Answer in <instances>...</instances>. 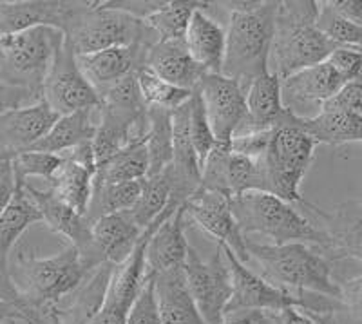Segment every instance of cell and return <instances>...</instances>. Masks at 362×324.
<instances>
[{"label":"cell","instance_id":"cell-4","mask_svg":"<svg viewBox=\"0 0 362 324\" xmlns=\"http://www.w3.org/2000/svg\"><path fill=\"white\" fill-rule=\"evenodd\" d=\"M319 9L315 0L279 2L270 73L277 74L281 82L299 71L322 64L337 50V45L317 28Z\"/></svg>","mask_w":362,"mask_h":324},{"label":"cell","instance_id":"cell-34","mask_svg":"<svg viewBox=\"0 0 362 324\" xmlns=\"http://www.w3.org/2000/svg\"><path fill=\"white\" fill-rule=\"evenodd\" d=\"M226 181H228L230 197L243 196L247 192H267V181H264L261 161L252 160L243 154H235V152L230 154Z\"/></svg>","mask_w":362,"mask_h":324},{"label":"cell","instance_id":"cell-14","mask_svg":"<svg viewBox=\"0 0 362 324\" xmlns=\"http://www.w3.org/2000/svg\"><path fill=\"white\" fill-rule=\"evenodd\" d=\"M60 116L44 100L0 115V158L31 151Z\"/></svg>","mask_w":362,"mask_h":324},{"label":"cell","instance_id":"cell-29","mask_svg":"<svg viewBox=\"0 0 362 324\" xmlns=\"http://www.w3.org/2000/svg\"><path fill=\"white\" fill-rule=\"evenodd\" d=\"M203 2H187V0H173L160 2L151 13H147L141 22L158 38V42H183L190 18L194 11Z\"/></svg>","mask_w":362,"mask_h":324},{"label":"cell","instance_id":"cell-35","mask_svg":"<svg viewBox=\"0 0 362 324\" xmlns=\"http://www.w3.org/2000/svg\"><path fill=\"white\" fill-rule=\"evenodd\" d=\"M319 18L317 28L334 42L337 47H355L362 50V25L354 24L339 17L334 9L329 8L328 2H319Z\"/></svg>","mask_w":362,"mask_h":324},{"label":"cell","instance_id":"cell-11","mask_svg":"<svg viewBox=\"0 0 362 324\" xmlns=\"http://www.w3.org/2000/svg\"><path fill=\"white\" fill-rule=\"evenodd\" d=\"M206 120L218 141H232L247 123V98L241 82L221 73H206L198 86Z\"/></svg>","mask_w":362,"mask_h":324},{"label":"cell","instance_id":"cell-27","mask_svg":"<svg viewBox=\"0 0 362 324\" xmlns=\"http://www.w3.org/2000/svg\"><path fill=\"white\" fill-rule=\"evenodd\" d=\"M96 125L93 122V111H78L73 115L60 116L51 131L35 145L31 151L51 152V154H66L83 144H89L95 138Z\"/></svg>","mask_w":362,"mask_h":324},{"label":"cell","instance_id":"cell-52","mask_svg":"<svg viewBox=\"0 0 362 324\" xmlns=\"http://www.w3.org/2000/svg\"><path fill=\"white\" fill-rule=\"evenodd\" d=\"M358 205H361V210H362V203H358Z\"/></svg>","mask_w":362,"mask_h":324},{"label":"cell","instance_id":"cell-49","mask_svg":"<svg viewBox=\"0 0 362 324\" xmlns=\"http://www.w3.org/2000/svg\"><path fill=\"white\" fill-rule=\"evenodd\" d=\"M15 320H22L24 323V317H22L21 310L17 306H13V304L0 301V324L15 323Z\"/></svg>","mask_w":362,"mask_h":324},{"label":"cell","instance_id":"cell-51","mask_svg":"<svg viewBox=\"0 0 362 324\" xmlns=\"http://www.w3.org/2000/svg\"><path fill=\"white\" fill-rule=\"evenodd\" d=\"M2 2H4V0H0V6H2Z\"/></svg>","mask_w":362,"mask_h":324},{"label":"cell","instance_id":"cell-40","mask_svg":"<svg viewBox=\"0 0 362 324\" xmlns=\"http://www.w3.org/2000/svg\"><path fill=\"white\" fill-rule=\"evenodd\" d=\"M127 324H163L161 323L160 312H158L156 294H154V277L148 275L147 283L140 296L132 304L131 312H129Z\"/></svg>","mask_w":362,"mask_h":324},{"label":"cell","instance_id":"cell-43","mask_svg":"<svg viewBox=\"0 0 362 324\" xmlns=\"http://www.w3.org/2000/svg\"><path fill=\"white\" fill-rule=\"evenodd\" d=\"M322 109H334V111H346L362 116V80L361 82L346 83L337 96L326 102ZM321 109V111H322Z\"/></svg>","mask_w":362,"mask_h":324},{"label":"cell","instance_id":"cell-45","mask_svg":"<svg viewBox=\"0 0 362 324\" xmlns=\"http://www.w3.org/2000/svg\"><path fill=\"white\" fill-rule=\"evenodd\" d=\"M40 100L35 98L28 89L18 86H11V83L0 82V115L11 111V109H18V107L31 105Z\"/></svg>","mask_w":362,"mask_h":324},{"label":"cell","instance_id":"cell-39","mask_svg":"<svg viewBox=\"0 0 362 324\" xmlns=\"http://www.w3.org/2000/svg\"><path fill=\"white\" fill-rule=\"evenodd\" d=\"M100 98H102V105L115 107V109H122V111L145 112L148 109L144 96H141L136 73L129 74L124 80H119L118 83L109 87L107 91H103Z\"/></svg>","mask_w":362,"mask_h":324},{"label":"cell","instance_id":"cell-13","mask_svg":"<svg viewBox=\"0 0 362 324\" xmlns=\"http://www.w3.org/2000/svg\"><path fill=\"white\" fill-rule=\"evenodd\" d=\"M344 80L328 62L303 69L281 82L284 109L299 120H308L321 112L326 102L337 96Z\"/></svg>","mask_w":362,"mask_h":324},{"label":"cell","instance_id":"cell-5","mask_svg":"<svg viewBox=\"0 0 362 324\" xmlns=\"http://www.w3.org/2000/svg\"><path fill=\"white\" fill-rule=\"evenodd\" d=\"M277 8L279 2L276 0H263L259 8L252 11L230 13L221 74L247 87L254 79L270 73Z\"/></svg>","mask_w":362,"mask_h":324},{"label":"cell","instance_id":"cell-18","mask_svg":"<svg viewBox=\"0 0 362 324\" xmlns=\"http://www.w3.org/2000/svg\"><path fill=\"white\" fill-rule=\"evenodd\" d=\"M73 2L66 0H4L0 6V37L17 35L38 25L64 29Z\"/></svg>","mask_w":362,"mask_h":324},{"label":"cell","instance_id":"cell-21","mask_svg":"<svg viewBox=\"0 0 362 324\" xmlns=\"http://www.w3.org/2000/svg\"><path fill=\"white\" fill-rule=\"evenodd\" d=\"M180 89L196 91L206 71L194 60L183 42H156L147 50L145 66Z\"/></svg>","mask_w":362,"mask_h":324},{"label":"cell","instance_id":"cell-50","mask_svg":"<svg viewBox=\"0 0 362 324\" xmlns=\"http://www.w3.org/2000/svg\"><path fill=\"white\" fill-rule=\"evenodd\" d=\"M0 82H2V57H0Z\"/></svg>","mask_w":362,"mask_h":324},{"label":"cell","instance_id":"cell-25","mask_svg":"<svg viewBox=\"0 0 362 324\" xmlns=\"http://www.w3.org/2000/svg\"><path fill=\"white\" fill-rule=\"evenodd\" d=\"M95 174L96 168L71 156H64L62 167L58 168L51 180L49 190L60 202L69 205L82 216H87L90 197H93Z\"/></svg>","mask_w":362,"mask_h":324},{"label":"cell","instance_id":"cell-38","mask_svg":"<svg viewBox=\"0 0 362 324\" xmlns=\"http://www.w3.org/2000/svg\"><path fill=\"white\" fill-rule=\"evenodd\" d=\"M190 140H192L194 151L198 154L199 165L203 167L218 140H216L214 131L206 120L205 107H203L198 91H194L192 98H190Z\"/></svg>","mask_w":362,"mask_h":324},{"label":"cell","instance_id":"cell-6","mask_svg":"<svg viewBox=\"0 0 362 324\" xmlns=\"http://www.w3.org/2000/svg\"><path fill=\"white\" fill-rule=\"evenodd\" d=\"M62 31L76 57L134 45L154 35L140 18L112 2H73Z\"/></svg>","mask_w":362,"mask_h":324},{"label":"cell","instance_id":"cell-32","mask_svg":"<svg viewBox=\"0 0 362 324\" xmlns=\"http://www.w3.org/2000/svg\"><path fill=\"white\" fill-rule=\"evenodd\" d=\"M141 185L144 180L129 183H93V197L86 216L87 221L93 225L103 216L131 210L140 197Z\"/></svg>","mask_w":362,"mask_h":324},{"label":"cell","instance_id":"cell-20","mask_svg":"<svg viewBox=\"0 0 362 324\" xmlns=\"http://www.w3.org/2000/svg\"><path fill=\"white\" fill-rule=\"evenodd\" d=\"M185 209L180 207L154 230L145 252L148 275H158L161 272L185 267L190 246L185 238Z\"/></svg>","mask_w":362,"mask_h":324},{"label":"cell","instance_id":"cell-28","mask_svg":"<svg viewBox=\"0 0 362 324\" xmlns=\"http://www.w3.org/2000/svg\"><path fill=\"white\" fill-rule=\"evenodd\" d=\"M148 176V154L145 138L132 141L115 156L96 167L93 183H129Z\"/></svg>","mask_w":362,"mask_h":324},{"label":"cell","instance_id":"cell-7","mask_svg":"<svg viewBox=\"0 0 362 324\" xmlns=\"http://www.w3.org/2000/svg\"><path fill=\"white\" fill-rule=\"evenodd\" d=\"M317 141L300 127L296 116L274 129L261 167L267 181V192L288 203L306 205L300 196V185L315 158Z\"/></svg>","mask_w":362,"mask_h":324},{"label":"cell","instance_id":"cell-10","mask_svg":"<svg viewBox=\"0 0 362 324\" xmlns=\"http://www.w3.org/2000/svg\"><path fill=\"white\" fill-rule=\"evenodd\" d=\"M42 100L58 116L78 111H95L102 105L98 91L83 76L76 62V54L67 42H64L62 50L58 51L53 67L45 79Z\"/></svg>","mask_w":362,"mask_h":324},{"label":"cell","instance_id":"cell-1","mask_svg":"<svg viewBox=\"0 0 362 324\" xmlns=\"http://www.w3.org/2000/svg\"><path fill=\"white\" fill-rule=\"evenodd\" d=\"M9 268L24 303L25 324H60L58 304L78 291L89 274L73 245L51 258H38L28 245H17Z\"/></svg>","mask_w":362,"mask_h":324},{"label":"cell","instance_id":"cell-48","mask_svg":"<svg viewBox=\"0 0 362 324\" xmlns=\"http://www.w3.org/2000/svg\"><path fill=\"white\" fill-rule=\"evenodd\" d=\"M328 6L339 17L362 25V0H328Z\"/></svg>","mask_w":362,"mask_h":324},{"label":"cell","instance_id":"cell-37","mask_svg":"<svg viewBox=\"0 0 362 324\" xmlns=\"http://www.w3.org/2000/svg\"><path fill=\"white\" fill-rule=\"evenodd\" d=\"M232 147L230 141H218L209 154L206 161L202 167V189L212 190V192L228 194V181H226V170H228V160H230Z\"/></svg>","mask_w":362,"mask_h":324},{"label":"cell","instance_id":"cell-44","mask_svg":"<svg viewBox=\"0 0 362 324\" xmlns=\"http://www.w3.org/2000/svg\"><path fill=\"white\" fill-rule=\"evenodd\" d=\"M18 181L13 168V158H0V218L17 194Z\"/></svg>","mask_w":362,"mask_h":324},{"label":"cell","instance_id":"cell-46","mask_svg":"<svg viewBox=\"0 0 362 324\" xmlns=\"http://www.w3.org/2000/svg\"><path fill=\"white\" fill-rule=\"evenodd\" d=\"M267 316L270 324H319L303 308L297 306L283 308V310H276V312H267Z\"/></svg>","mask_w":362,"mask_h":324},{"label":"cell","instance_id":"cell-9","mask_svg":"<svg viewBox=\"0 0 362 324\" xmlns=\"http://www.w3.org/2000/svg\"><path fill=\"white\" fill-rule=\"evenodd\" d=\"M183 272L205 323L221 324L232 299V277L221 245L218 243L209 259H203L194 246H189Z\"/></svg>","mask_w":362,"mask_h":324},{"label":"cell","instance_id":"cell-26","mask_svg":"<svg viewBox=\"0 0 362 324\" xmlns=\"http://www.w3.org/2000/svg\"><path fill=\"white\" fill-rule=\"evenodd\" d=\"M297 122L317 144H362V116L354 115V112L322 109L313 118H297Z\"/></svg>","mask_w":362,"mask_h":324},{"label":"cell","instance_id":"cell-36","mask_svg":"<svg viewBox=\"0 0 362 324\" xmlns=\"http://www.w3.org/2000/svg\"><path fill=\"white\" fill-rule=\"evenodd\" d=\"M62 163L64 156L60 154L40 151H25L13 158V168L18 183H28L29 178H44L51 181Z\"/></svg>","mask_w":362,"mask_h":324},{"label":"cell","instance_id":"cell-30","mask_svg":"<svg viewBox=\"0 0 362 324\" xmlns=\"http://www.w3.org/2000/svg\"><path fill=\"white\" fill-rule=\"evenodd\" d=\"M148 127L145 134V145L148 154V176H158L173 163L174 140H173V111L148 107Z\"/></svg>","mask_w":362,"mask_h":324},{"label":"cell","instance_id":"cell-15","mask_svg":"<svg viewBox=\"0 0 362 324\" xmlns=\"http://www.w3.org/2000/svg\"><path fill=\"white\" fill-rule=\"evenodd\" d=\"M156 42L158 38L151 35L144 40L136 42L134 45L111 47V50L82 54V57H76V62L83 76L98 91V95H102L103 91H107L119 80H124L125 76L144 67L147 50Z\"/></svg>","mask_w":362,"mask_h":324},{"label":"cell","instance_id":"cell-22","mask_svg":"<svg viewBox=\"0 0 362 324\" xmlns=\"http://www.w3.org/2000/svg\"><path fill=\"white\" fill-rule=\"evenodd\" d=\"M158 312L163 324H206L187 284L183 268L153 275Z\"/></svg>","mask_w":362,"mask_h":324},{"label":"cell","instance_id":"cell-33","mask_svg":"<svg viewBox=\"0 0 362 324\" xmlns=\"http://www.w3.org/2000/svg\"><path fill=\"white\" fill-rule=\"evenodd\" d=\"M136 76H138V86H140L141 96H144L147 107L176 111L185 103H189L190 98H192V91L180 89V87L173 86V83L160 79L158 74H154L147 67H140L136 71Z\"/></svg>","mask_w":362,"mask_h":324},{"label":"cell","instance_id":"cell-53","mask_svg":"<svg viewBox=\"0 0 362 324\" xmlns=\"http://www.w3.org/2000/svg\"><path fill=\"white\" fill-rule=\"evenodd\" d=\"M268 324H270V323H268Z\"/></svg>","mask_w":362,"mask_h":324},{"label":"cell","instance_id":"cell-16","mask_svg":"<svg viewBox=\"0 0 362 324\" xmlns=\"http://www.w3.org/2000/svg\"><path fill=\"white\" fill-rule=\"evenodd\" d=\"M145 230L136 226L127 212L109 214L90 225L93 250L86 261L87 270H96L102 265H122L134 250Z\"/></svg>","mask_w":362,"mask_h":324},{"label":"cell","instance_id":"cell-2","mask_svg":"<svg viewBox=\"0 0 362 324\" xmlns=\"http://www.w3.org/2000/svg\"><path fill=\"white\" fill-rule=\"evenodd\" d=\"M250 267L268 283L292 294H315L341 299V283L334 277L332 261L315 246L305 243L261 245L248 241Z\"/></svg>","mask_w":362,"mask_h":324},{"label":"cell","instance_id":"cell-12","mask_svg":"<svg viewBox=\"0 0 362 324\" xmlns=\"http://www.w3.org/2000/svg\"><path fill=\"white\" fill-rule=\"evenodd\" d=\"M187 223L202 228L205 234L212 236L216 243H223L238 255L239 261L245 265L250 263V255L247 248V238L239 230L238 221L230 207V196L212 190L199 189L183 205Z\"/></svg>","mask_w":362,"mask_h":324},{"label":"cell","instance_id":"cell-41","mask_svg":"<svg viewBox=\"0 0 362 324\" xmlns=\"http://www.w3.org/2000/svg\"><path fill=\"white\" fill-rule=\"evenodd\" d=\"M346 83L362 80V50L337 47L326 60Z\"/></svg>","mask_w":362,"mask_h":324},{"label":"cell","instance_id":"cell-24","mask_svg":"<svg viewBox=\"0 0 362 324\" xmlns=\"http://www.w3.org/2000/svg\"><path fill=\"white\" fill-rule=\"evenodd\" d=\"M312 212L322 219L325 230L334 241V261L351 258L362 265V210L358 203H346L328 214L310 203Z\"/></svg>","mask_w":362,"mask_h":324},{"label":"cell","instance_id":"cell-42","mask_svg":"<svg viewBox=\"0 0 362 324\" xmlns=\"http://www.w3.org/2000/svg\"><path fill=\"white\" fill-rule=\"evenodd\" d=\"M272 132H274V129H270V131H252L234 136L230 141L232 152L243 154V156L252 158V160H261L264 156V152H267L268 144H270Z\"/></svg>","mask_w":362,"mask_h":324},{"label":"cell","instance_id":"cell-17","mask_svg":"<svg viewBox=\"0 0 362 324\" xmlns=\"http://www.w3.org/2000/svg\"><path fill=\"white\" fill-rule=\"evenodd\" d=\"M24 187L29 196L33 197V202L37 203L38 210L42 214V221L49 226L53 232L64 236L69 245L78 248L83 265H86V261L90 255V250H93L90 223L87 221L86 216H82L74 209H71L69 205L60 202L49 189H35L33 185L29 183H24Z\"/></svg>","mask_w":362,"mask_h":324},{"label":"cell","instance_id":"cell-31","mask_svg":"<svg viewBox=\"0 0 362 324\" xmlns=\"http://www.w3.org/2000/svg\"><path fill=\"white\" fill-rule=\"evenodd\" d=\"M170 194H173V181L169 170L153 178H145L141 185V194L131 210H127L129 218L136 226L147 230L165 210L169 209Z\"/></svg>","mask_w":362,"mask_h":324},{"label":"cell","instance_id":"cell-3","mask_svg":"<svg viewBox=\"0 0 362 324\" xmlns=\"http://www.w3.org/2000/svg\"><path fill=\"white\" fill-rule=\"evenodd\" d=\"M232 214L243 236L259 234L270 245L305 243L315 246L334 263V241L322 226H317L292 203L268 192H247L230 197Z\"/></svg>","mask_w":362,"mask_h":324},{"label":"cell","instance_id":"cell-8","mask_svg":"<svg viewBox=\"0 0 362 324\" xmlns=\"http://www.w3.org/2000/svg\"><path fill=\"white\" fill-rule=\"evenodd\" d=\"M64 42L66 35L62 29L51 25H38L22 33L0 37L2 82L24 87L35 98L42 100L45 79Z\"/></svg>","mask_w":362,"mask_h":324},{"label":"cell","instance_id":"cell-47","mask_svg":"<svg viewBox=\"0 0 362 324\" xmlns=\"http://www.w3.org/2000/svg\"><path fill=\"white\" fill-rule=\"evenodd\" d=\"M221 324H268V316L263 310H228Z\"/></svg>","mask_w":362,"mask_h":324},{"label":"cell","instance_id":"cell-23","mask_svg":"<svg viewBox=\"0 0 362 324\" xmlns=\"http://www.w3.org/2000/svg\"><path fill=\"white\" fill-rule=\"evenodd\" d=\"M209 2H203L190 18L185 35V45L192 58L206 73H221L226 50V29L205 11Z\"/></svg>","mask_w":362,"mask_h":324},{"label":"cell","instance_id":"cell-19","mask_svg":"<svg viewBox=\"0 0 362 324\" xmlns=\"http://www.w3.org/2000/svg\"><path fill=\"white\" fill-rule=\"evenodd\" d=\"M245 98H247L248 118L239 134L252 131H270L292 118V115L284 109L281 80L277 74L264 73L252 80L245 87Z\"/></svg>","mask_w":362,"mask_h":324}]
</instances>
